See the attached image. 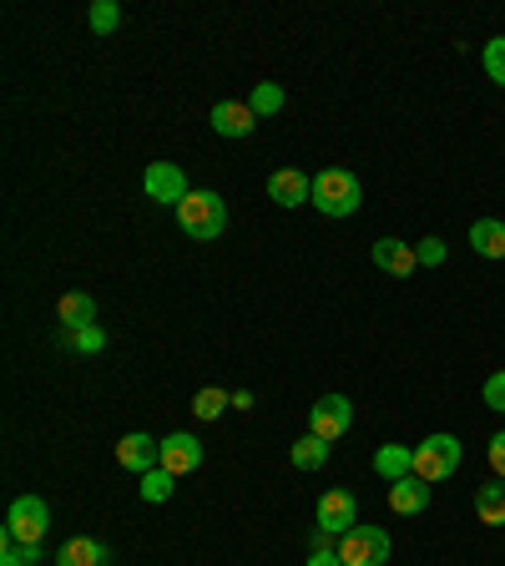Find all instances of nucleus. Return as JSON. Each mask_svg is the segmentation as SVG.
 <instances>
[{
    "mask_svg": "<svg viewBox=\"0 0 505 566\" xmlns=\"http://www.w3.org/2000/svg\"><path fill=\"white\" fill-rule=\"evenodd\" d=\"M314 208L324 218H354V212L365 208V188H359V177L349 167H324L314 172Z\"/></svg>",
    "mask_w": 505,
    "mask_h": 566,
    "instance_id": "1",
    "label": "nucleus"
},
{
    "mask_svg": "<svg viewBox=\"0 0 505 566\" xmlns=\"http://www.w3.org/2000/svg\"><path fill=\"white\" fill-rule=\"evenodd\" d=\"M177 228L188 238H198V243H212V238H223V228H228V202L208 188L192 192V198L177 208Z\"/></svg>",
    "mask_w": 505,
    "mask_h": 566,
    "instance_id": "2",
    "label": "nucleus"
},
{
    "mask_svg": "<svg viewBox=\"0 0 505 566\" xmlns=\"http://www.w3.org/2000/svg\"><path fill=\"white\" fill-rule=\"evenodd\" d=\"M460 460H465V446H460L455 436H430L414 446V475L420 481H450V475L460 471Z\"/></svg>",
    "mask_w": 505,
    "mask_h": 566,
    "instance_id": "3",
    "label": "nucleus"
},
{
    "mask_svg": "<svg viewBox=\"0 0 505 566\" xmlns=\"http://www.w3.org/2000/svg\"><path fill=\"white\" fill-rule=\"evenodd\" d=\"M51 531V511L41 495H15L11 511H6V542L21 546H41V536Z\"/></svg>",
    "mask_w": 505,
    "mask_h": 566,
    "instance_id": "4",
    "label": "nucleus"
},
{
    "mask_svg": "<svg viewBox=\"0 0 505 566\" xmlns=\"http://www.w3.org/2000/svg\"><path fill=\"white\" fill-rule=\"evenodd\" d=\"M389 552H394V542H389L385 526H354L339 536V556L344 566H385Z\"/></svg>",
    "mask_w": 505,
    "mask_h": 566,
    "instance_id": "5",
    "label": "nucleus"
},
{
    "mask_svg": "<svg viewBox=\"0 0 505 566\" xmlns=\"http://www.w3.org/2000/svg\"><path fill=\"white\" fill-rule=\"evenodd\" d=\"M141 188H147V198L152 202H162V208H182V202L192 198V182H188V172L177 163H152L147 172H141Z\"/></svg>",
    "mask_w": 505,
    "mask_h": 566,
    "instance_id": "6",
    "label": "nucleus"
},
{
    "mask_svg": "<svg viewBox=\"0 0 505 566\" xmlns=\"http://www.w3.org/2000/svg\"><path fill=\"white\" fill-rule=\"evenodd\" d=\"M354 424V400H344V395H324V400H314V410H308V436L318 440H344Z\"/></svg>",
    "mask_w": 505,
    "mask_h": 566,
    "instance_id": "7",
    "label": "nucleus"
},
{
    "mask_svg": "<svg viewBox=\"0 0 505 566\" xmlns=\"http://www.w3.org/2000/svg\"><path fill=\"white\" fill-rule=\"evenodd\" d=\"M117 465L131 475H147L162 465V440H152L147 430H131V436L117 440Z\"/></svg>",
    "mask_w": 505,
    "mask_h": 566,
    "instance_id": "8",
    "label": "nucleus"
},
{
    "mask_svg": "<svg viewBox=\"0 0 505 566\" xmlns=\"http://www.w3.org/2000/svg\"><path fill=\"white\" fill-rule=\"evenodd\" d=\"M269 198L278 202V208H304V202H314V177H308L304 167H278V172L269 177Z\"/></svg>",
    "mask_w": 505,
    "mask_h": 566,
    "instance_id": "9",
    "label": "nucleus"
},
{
    "mask_svg": "<svg viewBox=\"0 0 505 566\" xmlns=\"http://www.w3.org/2000/svg\"><path fill=\"white\" fill-rule=\"evenodd\" d=\"M202 465V440L188 436V430H172V436H162V471L172 475H192Z\"/></svg>",
    "mask_w": 505,
    "mask_h": 566,
    "instance_id": "10",
    "label": "nucleus"
},
{
    "mask_svg": "<svg viewBox=\"0 0 505 566\" xmlns=\"http://www.w3.org/2000/svg\"><path fill=\"white\" fill-rule=\"evenodd\" d=\"M318 526L334 531V536L359 526V501H354V491H324V501H318Z\"/></svg>",
    "mask_w": 505,
    "mask_h": 566,
    "instance_id": "11",
    "label": "nucleus"
},
{
    "mask_svg": "<svg viewBox=\"0 0 505 566\" xmlns=\"http://www.w3.org/2000/svg\"><path fill=\"white\" fill-rule=\"evenodd\" d=\"M208 122L218 137H253V132H259V112L248 102H218Z\"/></svg>",
    "mask_w": 505,
    "mask_h": 566,
    "instance_id": "12",
    "label": "nucleus"
},
{
    "mask_svg": "<svg viewBox=\"0 0 505 566\" xmlns=\"http://www.w3.org/2000/svg\"><path fill=\"white\" fill-rule=\"evenodd\" d=\"M424 506H430V481L404 475V481L389 485V511H394V516H420Z\"/></svg>",
    "mask_w": 505,
    "mask_h": 566,
    "instance_id": "13",
    "label": "nucleus"
},
{
    "mask_svg": "<svg viewBox=\"0 0 505 566\" xmlns=\"http://www.w3.org/2000/svg\"><path fill=\"white\" fill-rule=\"evenodd\" d=\"M375 263H379L385 273H394V279H410V273L420 269L414 248L400 243V238H379V243H375Z\"/></svg>",
    "mask_w": 505,
    "mask_h": 566,
    "instance_id": "14",
    "label": "nucleus"
},
{
    "mask_svg": "<svg viewBox=\"0 0 505 566\" xmlns=\"http://www.w3.org/2000/svg\"><path fill=\"white\" fill-rule=\"evenodd\" d=\"M375 475H385L389 485L414 475V446H379L375 450Z\"/></svg>",
    "mask_w": 505,
    "mask_h": 566,
    "instance_id": "15",
    "label": "nucleus"
},
{
    "mask_svg": "<svg viewBox=\"0 0 505 566\" xmlns=\"http://www.w3.org/2000/svg\"><path fill=\"white\" fill-rule=\"evenodd\" d=\"M112 562V546L106 542H92V536H76V542L61 546L56 566H106Z\"/></svg>",
    "mask_w": 505,
    "mask_h": 566,
    "instance_id": "16",
    "label": "nucleus"
},
{
    "mask_svg": "<svg viewBox=\"0 0 505 566\" xmlns=\"http://www.w3.org/2000/svg\"><path fill=\"white\" fill-rule=\"evenodd\" d=\"M471 248L481 259H505V223L501 218H475L471 223Z\"/></svg>",
    "mask_w": 505,
    "mask_h": 566,
    "instance_id": "17",
    "label": "nucleus"
},
{
    "mask_svg": "<svg viewBox=\"0 0 505 566\" xmlns=\"http://www.w3.org/2000/svg\"><path fill=\"white\" fill-rule=\"evenodd\" d=\"M56 314H61L66 329H86V324H96V298L92 294H66L56 304Z\"/></svg>",
    "mask_w": 505,
    "mask_h": 566,
    "instance_id": "18",
    "label": "nucleus"
},
{
    "mask_svg": "<svg viewBox=\"0 0 505 566\" xmlns=\"http://www.w3.org/2000/svg\"><path fill=\"white\" fill-rule=\"evenodd\" d=\"M288 460H294L298 471H324V465H329V440H318V436L294 440V450H288Z\"/></svg>",
    "mask_w": 505,
    "mask_h": 566,
    "instance_id": "19",
    "label": "nucleus"
},
{
    "mask_svg": "<svg viewBox=\"0 0 505 566\" xmlns=\"http://www.w3.org/2000/svg\"><path fill=\"white\" fill-rule=\"evenodd\" d=\"M475 516H481L485 526H505V481L475 491Z\"/></svg>",
    "mask_w": 505,
    "mask_h": 566,
    "instance_id": "20",
    "label": "nucleus"
},
{
    "mask_svg": "<svg viewBox=\"0 0 505 566\" xmlns=\"http://www.w3.org/2000/svg\"><path fill=\"white\" fill-rule=\"evenodd\" d=\"M141 501H152V506H162V501H172L177 495V475L172 471H162V465H157V471H147L141 475Z\"/></svg>",
    "mask_w": 505,
    "mask_h": 566,
    "instance_id": "21",
    "label": "nucleus"
},
{
    "mask_svg": "<svg viewBox=\"0 0 505 566\" xmlns=\"http://www.w3.org/2000/svg\"><path fill=\"white\" fill-rule=\"evenodd\" d=\"M228 405H233V395H228V389H218V385H208V389H198V395H192V415H198V420H223Z\"/></svg>",
    "mask_w": 505,
    "mask_h": 566,
    "instance_id": "22",
    "label": "nucleus"
},
{
    "mask_svg": "<svg viewBox=\"0 0 505 566\" xmlns=\"http://www.w3.org/2000/svg\"><path fill=\"white\" fill-rule=\"evenodd\" d=\"M283 102H288V96H283L278 82H259V86H253V96H248V106L259 112V122H263V117H278Z\"/></svg>",
    "mask_w": 505,
    "mask_h": 566,
    "instance_id": "23",
    "label": "nucleus"
},
{
    "mask_svg": "<svg viewBox=\"0 0 505 566\" xmlns=\"http://www.w3.org/2000/svg\"><path fill=\"white\" fill-rule=\"evenodd\" d=\"M61 344H71L76 354H102L106 349V329H102V324H86V329H61Z\"/></svg>",
    "mask_w": 505,
    "mask_h": 566,
    "instance_id": "24",
    "label": "nucleus"
},
{
    "mask_svg": "<svg viewBox=\"0 0 505 566\" xmlns=\"http://www.w3.org/2000/svg\"><path fill=\"white\" fill-rule=\"evenodd\" d=\"M86 21H92V31H96V35H112V31L122 25V6H117V0H92Z\"/></svg>",
    "mask_w": 505,
    "mask_h": 566,
    "instance_id": "25",
    "label": "nucleus"
},
{
    "mask_svg": "<svg viewBox=\"0 0 505 566\" xmlns=\"http://www.w3.org/2000/svg\"><path fill=\"white\" fill-rule=\"evenodd\" d=\"M481 66H485V76H491V82L505 86V35H491V41H485Z\"/></svg>",
    "mask_w": 505,
    "mask_h": 566,
    "instance_id": "26",
    "label": "nucleus"
},
{
    "mask_svg": "<svg viewBox=\"0 0 505 566\" xmlns=\"http://www.w3.org/2000/svg\"><path fill=\"white\" fill-rule=\"evenodd\" d=\"M35 562H41V546H21V542L0 546V566H35Z\"/></svg>",
    "mask_w": 505,
    "mask_h": 566,
    "instance_id": "27",
    "label": "nucleus"
},
{
    "mask_svg": "<svg viewBox=\"0 0 505 566\" xmlns=\"http://www.w3.org/2000/svg\"><path fill=\"white\" fill-rule=\"evenodd\" d=\"M414 259H420V269H440V263H445V238H424V243H414Z\"/></svg>",
    "mask_w": 505,
    "mask_h": 566,
    "instance_id": "28",
    "label": "nucleus"
},
{
    "mask_svg": "<svg viewBox=\"0 0 505 566\" xmlns=\"http://www.w3.org/2000/svg\"><path fill=\"white\" fill-rule=\"evenodd\" d=\"M308 566H344V556H339V546H334V536L324 546H308Z\"/></svg>",
    "mask_w": 505,
    "mask_h": 566,
    "instance_id": "29",
    "label": "nucleus"
},
{
    "mask_svg": "<svg viewBox=\"0 0 505 566\" xmlns=\"http://www.w3.org/2000/svg\"><path fill=\"white\" fill-rule=\"evenodd\" d=\"M485 405H491V410H505V369H495L491 379H485Z\"/></svg>",
    "mask_w": 505,
    "mask_h": 566,
    "instance_id": "30",
    "label": "nucleus"
},
{
    "mask_svg": "<svg viewBox=\"0 0 505 566\" xmlns=\"http://www.w3.org/2000/svg\"><path fill=\"white\" fill-rule=\"evenodd\" d=\"M485 455H491V471L505 481V430L501 436H491V450H485Z\"/></svg>",
    "mask_w": 505,
    "mask_h": 566,
    "instance_id": "31",
    "label": "nucleus"
}]
</instances>
